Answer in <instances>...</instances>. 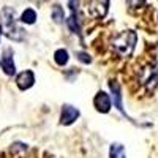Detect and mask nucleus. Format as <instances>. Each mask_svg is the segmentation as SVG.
I'll use <instances>...</instances> for the list:
<instances>
[{
	"instance_id": "obj_8",
	"label": "nucleus",
	"mask_w": 158,
	"mask_h": 158,
	"mask_svg": "<svg viewBox=\"0 0 158 158\" xmlns=\"http://www.w3.org/2000/svg\"><path fill=\"white\" fill-rule=\"evenodd\" d=\"M89 10L94 18H104L109 10V2H92Z\"/></svg>"
},
{
	"instance_id": "obj_6",
	"label": "nucleus",
	"mask_w": 158,
	"mask_h": 158,
	"mask_svg": "<svg viewBox=\"0 0 158 158\" xmlns=\"http://www.w3.org/2000/svg\"><path fill=\"white\" fill-rule=\"evenodd\" d=\"M79 117V111L74 106H70V104H63L62 108V114H60V123L62 125H71L77 120Z\"/></svg>"
},
{
	"instance_id": "obj_5",
	"label": "nucleus",
	"mask_w": 158,
	"mask_h": 158,
	"mask_svg": "<svg viewBox=\"0 0 158 158\" xmlns=\"http://www.w3.org/2000/svg\"><path fill=\"white\" fill-rule=\"evenodd\" d=\"M35 84V74L32 70H24L16 76V85L19 90H27Z\"/></svg>"
},
{
	"instance_id": "obj_3",
	"label": "nucleus",
	"mask_w": 158,
	"mask_h": 158,
	"mask_svg": "<svg viewBox=\"0 0 158 158\" xmlns=\"http://www.w3.org/2000/svg\"><path fill=\"white\" fill-rule=\"evenodd\" d=\"M139 82L147 90H153L158 85V67L156 65H147L139 73Z\"/></svg>"
},
{
	"instance_id": "obj_10",
	"label": "nucleus",
	"mask_w": 158,
	"mask_h": 158,
	"mask_svg": "<svg viewBox=\"0 0 158 158\" xmlns=\"http://www.w3.org/2000/svg\"><path fill=\"white\" fill-rule=\"evenodd\" d=\"M21 22L24 24H35L36 22V11L32 10V8H25L22 13H21Z\"/></svg>"
},
{
	"instance_id": "obj_9",
	"label": "nucleus",
	"mask_w": 158,
	"mask_h": 158,
	"mask_svg": "<svg viewBox=\"0 0 158 158\" xmlns=\"http://www.w3.org/2000/svg\"><path fill=\"white\" fill-rule=\"evenodd\" d=\"M111 87V94H112V98H114V104H115V108L123 112V106H122V92H120V84H118L117 81H111L109 84Z\"/></svg>"
},
{
	"instance_id": "obj_14",
	"label": "nucleus",
	"mask_w": 158,
	"mask_h": 158,
	"mask_svg": "<svg viewBox=\"0 0 158 158\" xmlns=\"http://www.w3.org/2000/svg\"><path fill=\"white\" fill-rule=\"evenodd\" d=\"M76 56H77L79 60L84 62V63H90V62H92V57L87 54V52H76Z\"/></svg>"
},
{
	"instance_id": "obj_4",
	"label": "nucleus",
	"mask_w": 158,
	"mask_h": 158,
	"mask_svg": "<svg viewBox=\"0 0 158 158\" xmlns=\"http://www.w3.org/2000/svg\"><path fill=\"white\" fill-rule=\"evenodd\" d=\"M94 106H95V109H97L98 112H101V114L109 112V111H111V97L106 94V92L100 90L98 94L95 95V98H94Z\"/></svg>"
},
{
	"instance_id": "obj_13",
	"label": "nucleus",
	"mask_w": 158,
	"mask_h": 158,
	"mask_svg": "<svg viewBox=\"0 0 158 158\" xmlns=\"http://www.w3.org/2000/svg\"><path fill=\"white\" fill-rule=\"evenodd\" d=\"M52 19H54V22H57V24L63 22V19H65V16H63V10H62L59 5H56L54 8H52Z\"/></svg>"
},
{
	"instance_id": "obj_11",
	"label": "nucleus",
	"mask_w": 158,
	"mask_h": 158,
	"mask_svg": "<svg viewBox=\"0 0 158 158\" xmlns=\"http://www.w3.org/2000/svg\"><path fill=\"white\" fill-rule=\"evenodd\" d=\"M109 158H125V147L118 142L111 144L109 147Z\"/></svg>"
},
{
	"instance_id": "obj_12",
	"label": "nucleus",
	"mask_w": 158,
	"mask_h": 158,
	"mask_svg": "<svg viewBox=\"0 0 158 158\" xmlns=\"http://www.w3.org/2000/svg\"><path fill=\"white\" fill-rule=\"evenodd\" d=\"M68 59H70V56H68V52L65 51V49H57V51H56L54 60H56L57 65H60V67L67 65V63H68Z\"/></svg>"
},
{
	"instance_id": "obj_15",
	"label": "nucleus",
	"mask_w": 158,
	"mask_h": 158,
	"mask_svg": "<svg viewBox=\"0 0 158 158\" xmlns=\"http://www.w3.org/2000/svg\"><path fill=\"white\" fill-rule=\"evenodd\" d=\"M2 33H5V32H3V27H2V24H0V36H2Z\"/></svg>"
},
{
	"instance_id": "obj_2",
	"label": "nucleus",
	"mask_w": 158,
	"mask_h": 158,
	"mask_svg": "<svg viewBox=\"0 0 158 158\" xmlns=\"http://www.w3.org/2000/svg\"><path fill=\"white\" fill-rule=\"evenodd\" d=\"M2 27L5 30V35L11 40H16V41H19V40H24L25 36V30L18 27L16 25V19H15V13H13L11 8H5L3 10V19H2Z\"/></svg>"
},
{
	"instance_id": "obj_1",
	"label": "nucleus",
	"mask_w": 158,
	"mask_h": 158,
	"mask_svg": "<svg viewBox=\"0 0 158 158\" xmlns=\"http://www.w3.org/2000/svg\"><path fill=\"white\" fill-rule=\"evenodd\" d=\"M136 41H138V35L135 30H123L112 40V48L117 56L128 59L131 57L136 48Z\"/></svg>"
},
{
	"instance_id": "obj_7",
	"label": "nucleus",
	"mask_w": 158,
	"mask_h": 158,
	"mask_svg": "<svg viewBox=\"0 0 158 158\" xmlns=\"http://www.w3.org/2000/svg\"><path fill=\"white\" fill-rule=\"evenodd\" d=\"M2 70L6 76H13L16 74V65H15V60H13V51L11 49H5L3 51V56H2Z\"/></svg>"
}]
</instances>
